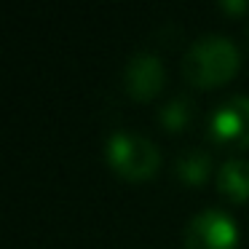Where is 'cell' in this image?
<instances>
[{
	"label": "cell",
	"instance_id": "obj_1",
	"mask_svg": "<svg viewBox=\"0 0 249 249\" xmlns=\"http://www.w3.org/2000/svg\"><path fill=\"white\" fill-rule=\"evenodd\" d=\"M185 78L198 89H214L228 83L241 67V54L236 43L222 35L198 38L185 54Z\"/></svg>",
	"mask_w": 249,
	"mask_h": 249
},
{
	"label": "cell",
	"instance_id": "obj_8",
	"mask_svg": "<svg viewBox=\"0 0 249 249\" xmlns=\"http://www.w3.org/2000/svg\"><path fill=\"white\" fill-rule=\"evenodd\" d=\"M193 107H196V105L190 102V99L174 97V99H169V102L161 107L158 121H161V126L166 131L179 134V131H185V129H188V124L193 121Z\"/></svg>",
	"mask_w": 249,
	"mask_h": 249
},
{
	"label": "cell",
	"instance_id": "obj_6",
	"mask_svg": "<svg viewBox=\"0 0 249 249\" xmlns=\"http://www.w3.org/2000/svg\"><path fill=\"white\" fill-rule=\"evenodd\" d=\"M217 188L233 204L249 201V161L244 158H231L217 172Z\"/></svg>",
	"mask_w": 249,
	"mask_h": 249
},
{
	"label": "cell",
	"instance_id": "obj_7",
	"mask_svg": "<svg viewBox=\"0 0 249 249\" xmlns=\"http://www.w3.org/2000/svg\"><path fill=\"white\" fill-rule=\"evenodd\" d=\"M174 172L182 179L185 185H204L212 174V156L201 147H193V150H185L182 156L174 163Z\"/></svg>",
	"mask_w": 249,
	"mask_h": 249
},
{
	"label": "cell",
	"instance_id": "obj_3",
	"mask_svg": "<svg viewBox=\"0 0 249 249\" xmlns=\"http://www.w3.org/2000/svg\"><path fill=\"white\" fill-rule=\"evenodd\" d=\"M185 249H238V225L220 209H204L185 228Z\"/></svg>",
	"mask_w": 249,
	"mask_h": 249
},
{
	"label": "cell",
	"instance_id": "obj_4",
	"mask_svg": "<svg viewBox=\"0 0 249 249\" xmlns=\"http://www.w3.org/2000/svg\"><path fill=\"white\" fill-rule=\"evenodd\" d=\"M209 137L220 147H249V97L225 99L209 118Z\"/></svg>",
	"mask_w": 249,
	"mask_h": 249
},
{
	"label": "cell",
	"instance_id": "obj_5",
	"mask_svg": "<svg viewBox=\"0 0 249 249\" xmlns=\"http://www.w3.org/2000/svg\"><path fill=\"white\" fill-rule=\"evenodd\" d=\"M163 83H166V70H163V62L156 54L142 51V54H134L129 59L124 72V86L134 99L147 102V99L158 97Z\"/></svg>",
	"mask_w": 249,
	"mask_h": 249
},
{
	"label": "cell",
	"instance_id": "obj_2",
	"mask_svg": "<svg viewBox=\"0 0 249 249\" xmlns=\"http://www.w3.org/2000/svg\"><path fill=\"white\" fill-rule=\"evenodd\" d=\"M105 158L118 177L140 182L150 179L161 166V153L147 137L131 131H113L105 142Z\"/></svg>",
	"mask_w": 249,
	"mask_h": 249
}]
</instances>
